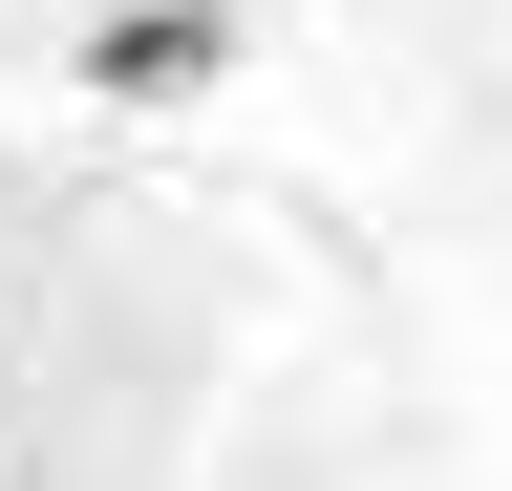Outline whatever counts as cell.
<instances>
[{
    "mask_svg": "<svg viewBox=\"0 0 512 491\" xmlns=\"http://www.w3.org/2000/svg\"><path fill=\"white\" fill-rule=\"evenodd\" d=\"M235 65V0H128V22H86V86L107 107H192Z\"/></svg>",
    "mask_w": 512,
    "mask_h": 491,
    "instance_id": "6da1fadb",
    "label": "cell"
}]
</instances>
